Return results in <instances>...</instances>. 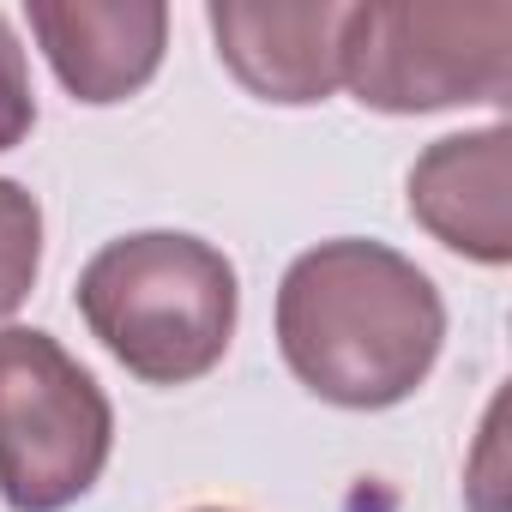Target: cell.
Masks as SVG:
<instances>
[{"label": "cell", "mask_w": 512, "mask_h": 512, "mask_svg": "<svg viewBox=\"0 0 512 512\" xmlns=\"http://www.w3.org/2000/svg\"><path fill=\"white\" fill-rule=\"evenodd\" d=\"M446 302L386 241L338 235L296 253L278 284V350L338 410H392L440 362Z\"/></svg>", "instance_id": "6da1fadb"}, {"label": "cell", "mask_w": 512, "mask_h": 512, "mask_svg": "<svg viewBox=\"0 0 512 512\" xmlns=\"http://www.w3.org/2000/svg\"><path fill=\"white\" fill-rule=\"evenodd\" d=\"M91 338L145 386L205 380L241 314L235 266L199 235L139 229L91 253L73 290Z\"/></svg>", "instance_id": "7a4b0ae2"}, {"label": "cell", "mask_w": 512, "mask_h": 512, "mask_svg": "<svg viewBox=\"0 0 512 512\" xmlns=\"http://www.w3.org/2000/svg\"><path fill=\"white\" fill-rule=\"evenodd\" d=\"M338 85L380 115H434L458 103H506L512 0H368L350 7Z\"/></svg>", "instance_id": "3957f363"}, {"label": "cell", "mask_w": 512, "mask_h": 512, "mask_svg": "<svg viewBox=\"0 0 512 512\" xmlns=\"http://www.w3.org/2000/svg\"><path fill=\"white\" fill-rule=\"evenodd\" d=\"M115 452L97 374L37 326H0V494L13 512H67Z\"/></svg>", "instance_id": "277c9868"}, {"label": "cell", "mask_w": 512, "mask_h": 512, "mask_svg": "<svg viewBox=\"0 0 512 512\" xmlns=\"http://www.w3.org/2000/svg\"><path fill=\"white\" fill-rule=\"evenodd\" d=\"M31 37L79 103L109 109L157 79L169 49V7L163 0H31Z\"/></svg>", "instance_id": "5b68a950"}, {"label": "cell", "mask_w": 512, "mask_h": 512, "mask_svg": "<svg viewBox=\"0 0 512 512\" xmlns=\"http://www.w3.org/2000/svg\"><path fill=\"white\" fill-rule=\"evenodd\" d=\"M223 67L266 103L302 109L338 91V43L350 7L308 0V7H266V0H211L205 7Z\"/></svg>", "instance_id": "8992f818"}, {"label": "cell", "mask_w": 512, "mask_h": 512, "mask_svg": "<svg viewBox=\"0 0 512 512\" xmlns=\"http://www.w3.org/2000/svg\"><path fill=\"white\" fill-rule=\"evenodd\" d=\"M410 217L476 266L512 260V133L476 127L434 139L410 169Z\"/></svg>", "instance_id": "52a82bcc"}, {"label": "cell", "mask_w": 512, "mask_h": 512, "mask_svg": "<svg viewBox=\"0 0 512 512\" xmlns=\"http://www.w3.org/2000/svg\"><path fill=\"white\" fill-rule=\"evenodd\" d=\"M43 266V205L31 187L0 175V320L19 314Z\"/></svg>", "instance_id": "ba28073f"}, {"label": "cell", "mask_w": 512, "mask_h": 512, "mask_svg": "<svg viewBox=\"0 0 512 512\" xmlns=\"http://www.w3.org/2000/svg\"><path fill=\"white\" fill-rule=\"evenodd\" d=\"M37 127V97H31V73H25V49L13 37V25L0 19V151L25 145V133Z\"/></svg>", "instance_id": "9c48e42d"}, {"label": "cell", "mask_w": 512, "mask_h": 512, "mask_svg": "<svg viewBox=\"0 0 512 512\" xmlns=\"http://www.w3.org/2000/svg\"><path fill=\"white\" fill-rule=\"evenodd\" d=\"M193 512H235V506H193Z\"/></svg>", "instance_id": "30bf717a"}]
</instances>
